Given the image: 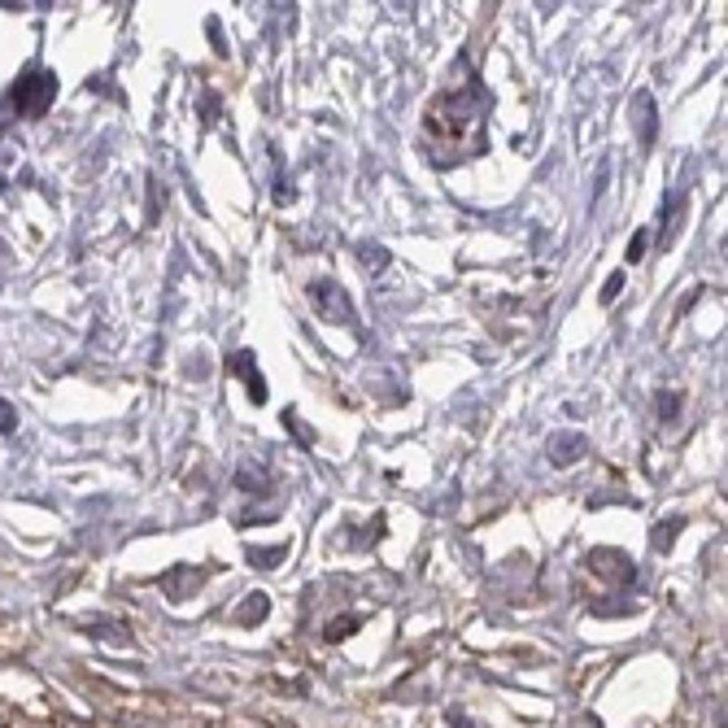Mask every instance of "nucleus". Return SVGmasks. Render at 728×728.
Returning a JSON list of instances; mask_svg holds the SVG:
<instances>
[{
    "instance_id": "nucleus-1",
    "label": "nucleus",
    "mask_w": 728,
    "mask_h": 728,
    "mask_svg": "<svg viewBox=\"0 0 728 728\" xmlns=\"http://www.w3.org/2000/svg\"><path fill=\"white\" fill-rule=\"evenodd\" d=\"M480 127H484V88L475 79L463 88H450L427 109V136L432 140L441 136V145H471L475 140V149H480L484 145Z\"/></svg>"
},
{
    "instance_id": "nucleus-2",
    "label": "nucleus",
    "mask_w": 728,
    "mask_h": 728,
    "mask_svg": "<svg viewBox=\"0 0 728 728\" xmlns=\"http://www.w3.org/2000/svg\"><path fill=\"white\" fill-rule=\"evenodd\" d=\"M57 97V74L49 70H27L18 83H13V105H18V114H27V118H40L49 101Z\"/></svg>"
},
{
    "instance_id": "nucleus-3",
    "label": "nucleus",
    "mask_w": 728,
    "mask_h": 728,
    "mask_svg": "<svg viewBox=\"0 0 728 728\" xmlns=\"http://www.w3.org/2000/svg\"><path fill=\"white\" fill-rule=\"evenodd\" d=\"M310 301H314V310L323 314V318H332V323H354V306H349L345 288L332 284V279H314Z\"/></svg>"
},
{
    "instance_id": "nucleus-4",
    "label": "nucleus",
    "mask_w": 728,
    "mask_h": 728,
    "mask_svg": "<svg viewBox=\"0 0 728 728\" xmlns=\"http://www.w3.org/2000/svg\"><path fill=\"white\" fill-rule=\"evenodd\" d=\"M545 454H550L554 467H572V463L584 458V436H580V432H559V436H550Z\"/></svg>"
},
{
    "instance_id": "nucleus-5",
    "label": "nucleus",
    "mask_w": 728,
    "mask_h": 728,
    "mask_svg": "<svg viewBox=\"0 0 728 728\" xmlns=\"http://www.w3.org/2000/svg\"><path fill=\"white\" fill-rule=\"evenodd\" d=\"M227 366H231V375H240V380L249 384V397H254V402H266V384H262L258 363H254V354H249V349L231 354V358H227Z\"/></svg>"
},
{
    "instance_id": "nucleus-6",
    "label": "nucleus",
    "mask_w": 728,
    "mask_h": 728,
    "mask_svg": "<svg viewBox=\"0 0 728 728\" xmlns=\"http://www.w3.org/2000/svg\"><path fill=\"white\" fill-rule=\"evenodd\" d=\"M680 528H685V520H680V515H672V520L659 523V528H654V550H672V541H677Z\"/></svg>"
},
{
    "instance_id": "nucleus-7",
    "label": "nucleus",
    "mask_w": 728,
    "mask_h": 728,
    "mask_svg": "<svg viewBox=\"0 0 728 728\" xmlns=\"http://www.w3.org/2000/svg\"><path fill=\"white\" fill-rule=\"evenodd\" d=\"M358 258H363L366 270H384V266H388V254H384L380 245H358Z\"/></svg>"
},
{
    "instance_id": "nucleus-8",
    "label": "nucleus",
    "mask_w": 728,
    "mask_h": 728,
    "mask_svg": "<svg viewBox=\"0 0 728 728\" xmlns=\"http://www.w3.org/2000/svg\"><path fill=\"white\" fill-rule=\"evenodd\" d=\"M677 411H680V393L663 388V393H659V419H663V423H672V419H677Z\"/></svg>"
},
{
    "instance_id": "nucleus-9",
    "label": "nucleus",
    "mask_w": 728,
    "mask_h": 728,
    "mask_svg": "<svg viewBox=\"0 0 728 728\" xmlns=\"http://www.w3.org/2000/svg\"><path fill=\"white\" fill-rule=\"evenodd\" d=\"M284 554H288L284 545H275V550H249V563H258V568H275Z\"/></svg>"
},
{
    "instance_id": "nucleus-10",
    "label": "nucleus",
    "mask_w": 728,
    "mask_h": 728,
    "mask_svg": "<svg viewBox=\"0 0 728 728\" xmlns=\"http://www.w3.org/2000/svg\"><path fill=\"white\" fill-rule=\"evenodd\" d=\"M646 240H650V227H641V231L632 236V245H628V262H641V258H646Z\"/></svg>"
},
{
    "instance_id": "nucleus-11",
    "label": "nucleus",
    "mask_w": 728,
    "mask_h": 728,
    "mask_svg": "<svg viewBox=\"0 0 728 728\" xmlns=\"http://www.w3.org/2000/svg\"><path fill=\"white\" fill-rule=\"evenodd\" d=\"M0 432L9 436V432H18V415H13V406L9 402H0Z\"/></svg>"
},
{
    "instance_id": "nucleus-12",
    "label": "nucleus",
    "mask_w": 728,
    "mask_h": 728,
    "mask_svg": "<svg viewBox=\"0 0 728 728\" xmlns=\"http://www.w3.org/2000/svg\"><path fill=\"white\" fill-rule=\"evenodd\" d=\"M620 288H624V275L615 270V275L607 279V293H602V297H607V301H615V297H620Z\"/></svg>"
},
{
    "instance_id": "nucleus-13",
    "label": "nucleus",
    "mask_w": 728,
    "mask_h": 728,
    "mask_svg": "<svg viewBox=\"0 0 728 728\" xmlns=\"http://www.w3.org/2000/svg\"><path fill=\"white\" fill-rule=\"evenodd\" d=\"M249 602H254V607L245 611V624H254V620H258V615H262V607H266V598H262V593H254Z\"/></svg>"
},
{
    "instance_id": "nucleus-14",
    "label": "nucleus",
    "mask_w": 728,
    "mask_h": 728,
    "mask_svg": "<svg viewBox=\"0 0 728 728\" xmlns=\"http://www.w3.org/2000/svg\"><path fill=\"white\" fill-rule=\"evenodd\" d=\"M201 118H206V122L218 118V97H214V92H206V114H201Z\"/></svg>"
}]
</instances>
